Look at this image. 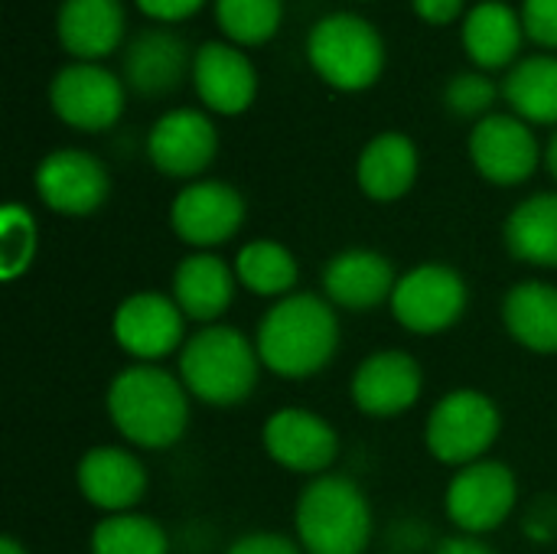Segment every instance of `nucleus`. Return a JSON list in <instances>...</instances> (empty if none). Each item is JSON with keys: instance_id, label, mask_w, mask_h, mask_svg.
I'll return each instance as SVG.
<instances>
[{"instance_id": "obj_4", "label": "nucleus", "mask_w": 557, "mask_h": 554, "mask_svg": "<svg viewBox=\"0 0 557 554\" xmlns=\"http://www.w3.org/2000/svg\"><path fill=\"white\" fill-rule=\"evenodd\" d=\"M375 516L362 487L343 473L307 480L294 506V539L304 554H366Z\"/></svg>"}, {"instance_id": "obj_20", "label": "nucleus", "mask_w": 557, "mask_h": 554, "mask_svg": "<svg viewBox=\"0 0 557 554\" xmlns=\"http://www.w3.org/2000/svg\"><path fill=\"white\" fill-rule=\"evenodd\" d=\"M189 46L173 29H144L124 49V82L140 98H163L186 78Z\"/></svg>"}, {"instance_id": "obj_33", "label": "nucleus", "mask_w": 557, "mask_h": 554, "mask_svg": "<svg viewBox=\"0 0 557 554\" xmlns=\"http://www.w3.org/2000/svg\"><path fill=\"white\" fill-rule=\"evenodd\" d=\"M522 26L532 42L557 49V0H525Z\"/></svg>"}, {"instance_id": "obj_27", "label": "nucleus", "mask_w": 557, "mask_h": 554, "mask_svg": "<svg viewBox=\"0 0 557 554\" xmlns=\"http://www.w3.org/2000/svg\"><path fill=\"white\" fill-rule=\"evenodd\" d=\"M232 268H235L238 287H245L255 297H268V300H281V297L294 294L300 284L297 255L274 238H255V242L242 245Z\"/></svg>"}, {"instance_id": "obj_2", "label": "nucleus", "mask_w": 557, "mask_h": 554, "mask_svg": "<svg viewBox=\"0 0 557 554\" xmlns=\"http://www.w3.org/2000/svg\"><path fill=\"white\" fill-rule=\"evenodd\" d=\"M189 402L193 395L176 372L144 362L121 369L104 392V411L114 431L140 451L173 447L189 428Z\"/></svg>"}, {"instance_id": "obj_18", "label": "nucleus", "mask_w": 557, "mask_h": 554, "mask_svg": "<svg viewBox=\"0 0 557 554\" xmlns=\"http://www.w3.org/2000/svg\"><path fill=\"white\" fill-rule=\"evenodd\" d=\"M323 297L336 310H375L392 300L398 271L375 248H346L323 264Z\"/></svg>"}, {"instance_id": "obj_35", "label": "nucleus", "mask_w": 557, "mask_h": 554, "mask_svg": "<svg viewBox=\"0 0 557 554\" xmlns=\"http://www.w3.org/2000/svg\"><path fill=\"white\" fill-rule=\"evenodd\" d=\"M202 3H206V0H137V7H140L147 16H157V20H166V23L193 16Z\"/></svg>"}, {"instance_id": "obj_12", "label": "nucleus", "mask_w": 557, "mask_h": 554, "mask_svg": "<svg viewBox=\"0 0 557 554\" xmlns=\"http://www.w3.org/2000/svg\"><path fill=\"white\" fill-rule=\"evenodd\" d=\"M124 82L95 65V62H75L55 72L52 85H49V104L59 114V121H65L75 131H108L121 111H124Z\"/></svg>"}, {"instance_id": "obj_16", "label": "nucleus", "mask_w": 557, "mask_h": 554, "mask_svg": "<svg viewBox=\"0 0 557 554\" xmlns=\"http://www.w3.org/2000/svg\"><path fill=\"white\" fill-rule=\"evenodd\" d=\"M219 153V131L209 121V114L196 108H176L166 111L147 134V157L150 163L173 176V180H193Z\"/></svg>"}, {"instance_id": "obj_6", "label": "nucleus", "mask_w": 557, "mask_h": 554, "mask_svg": "<svg viewBox=\"0 0 557 554\" xmlns=\"http://www.w3.org/2000/svg\"><path fill=\"white\" fill-rule=\"evenodd\" d=\"M310 65L339 91H362L375 85L385 69V42L379 29L356 13L323 16L307 39Z\"/></svg>"}, {"instance_id": "obj_9", "label": "nucleus", "mask_w": 557, "mask_h": 554, "mask_svg": "<svg viewBox=\"0 0 557 554\" xmlns=\"http://www.w3.org/2000/svg\"><path fill=\"white\" fill-rule=\"evenodd\" d=\"M111 336L134 362L160 366L186 346V317L170 294L137 291L124 297L111 317Z\"/></svg>"}, {"instance_id": "obj_7", "label": "nucleus", "mask_w": 557, "mask_h": 554, "mask_svg": "<svg viewBox=\"0 0 557 554\" xmlns=\"http://www.w3.org/2000/svg\"><path fill=\"white\" fill-rule=\"evenodd\" d=\"M388 304L401 330L414 336H437L463 320L470 304V287L457 268L444 261H424L398 274Z\"/></svg>"}, {"instance_id": "obj_5", "label": "nucleus", "mask_w": 557, "mask_h": 554, "mask_svg": "<svg viewBox=\"0 0 557 554\" xmlns=\"http://www.w3.org/2000/svg\"><path fill=\"white\" fill-rule=\"evenodd\" d=\"M503 434L499 405L480 389L447 392L424 421V447L444 467H470L486 460Z\"/></svg>"}, {"instance_id": "obj_1", "label": "nucleus", "mask_w": 557, "mask_h": 554, "mask_svg": "<svg viewBox=\"0 0 557 554\" xmlns=\"http://www.w3.org/2000/svg\"><path fill=\"white\" fill-rule=\"evenodd\" d=\"M339 317L323 294L294 291L268 307L255 330L264 372L304 382L320 376L339 353Z\"/></svg>"}, {"instance_id": "obj_31", "label": "nucleus", "mask_w": 557, "mask_h": 554, "mask_svg": "<svg viewBox=\"0 0 557 554\" xmlns=\"http://www.w3.org/2000/svg\"><path fill=\"white\" fill-rule=\"evenodd\" d=\"M215 16L232 42L261 46L281 26V0H215Z\"/></svg>"}, {"instance_id": "obj_3", "label": "nucleus", "mask_w": 557, "mask_h": 554, "mask_svg": "<svg viewBox=\"0 0 557 554\" xmlns=\"http://www.w3.org/2000/svg\"><path fill=\"white\" fill-rule=\"evenodd\" d=\"M261 356L255 340L228 323L199 327L180 349L176 376L186 392L212 408H235L248 402L261 379Z\"/></svg>"}, {"instance_id": "obj_26", "label": "nucleus", "mask_w": 557, "mask_h": 554, "mask_svg": "<svg viewBox=\"0 0 557 554\" xmlns=\"http://www.w3.org/2000/svg\"><path fill=\"white\" fill-rule=\"evenodd\" d=\"M522 29L512 7L486 0L463 20V46L480 69H506L522 49Z\"/></svg>"}, {"instance_id": "obj_24", "label": "nucleus", "mask_w": 557, "mask_h": 554, "mask_svg": "<svg viewBox=\"0 0 557 554\" xmlns=\"http://www.w3.org/2000/svg\"><path fill=\"white\" fill-rule=\"evenodd\" d=\"M55 29L65 52L91 62L124 39V7L121 0H62Z\"/></svg>"}, {"instance_id": "obj_25", "label": "nucleus", "mask_w": 557, "mask_h": 554, "mask_svg": "<svg viewBox=\"0 0 557 554\" xmlns=\"http://www.w3.org/2000/svg\"><path fill=\"white\" fill-rule=\"evenodd\" d=\"M503 242L516 261L557 271V193L522 199L503 225Z\"/></svg>"}, {"instance_id": "obj_37", "label": "nucleus", "mask_w": 557, "mask_h": 554, "mask_svg": "<svg viewBox=\"0 0 557 554\" xmlns=\"http://www.w3.org/2000/svg\"><path fill=\"white\" fill-rule=\"evenodd\" d=\"M434 554H496L483 539H473V535H454V539H444Z\"/></svg>"}, {"instance_id": "obj_17", "label": "nucleus", "mask_w": 557, "mask_h": 554, "mask_svg": "<svg viewBox=\"0 0 557 554\" xmlns=\"http://www.w3.org/2000/svg\"><path fill=\"white\" fill-rule=\"evenodd\" d=\"M75 487L104 516L134 513L147 496V467L127 447L101 444L82 454L75 467Z\"/></svg>"}, {"instance_id": "obj_19", "label": "nucleus", "mask_w": 557, "mask_h": 554, "mask_svg": "<svg viewBox=\"0 0 557 554\" xmlns=\"http://www.w3.org/2000/svg\"><path fill=\"white\" fill-rule=\"evenodd\" d=\"M235 287H238L235 268L222 255L193 251L173 268L170 297L176 300L186 320L199 327H212L228 313L235 300Z\"/></svg>"}, {"instance_id": "obj_30", "label": "nucleus", "mask_w": 557, "mask_h": 554, "mask_svg": "<svg viewBox=\"0 0 557 554\" xmlns=\"http://www.w3.org/2000/svg\"><path fill=\"white\" fill-rule=\"evenodd\" d=\"M36 248H39V229H36L33 212L20 202L3 206L0 209V278L3 281L23 278L36 261Z\"/></svg>"}, {"instance_id": "obj_28", "label": "nucleus", "mask_w": 557, "mask_h": 554, "mask_svg": "<svg viewBox=\"0 0 557 554\" xmlns=\"http://www.w3.org/2000/svg\"><path fill=\"white\" fill-rule=\"evenodd\" d=\"M503 98L525 124H557V59L529 56L509 69Z\"/></svg>"}, {"instance_id": "obj_21", "label": "nucleus", "mask_w": 557, "mask_h": 554, "mask_svg": "<svg viewBox=\"0 0 557 554\" xmlns=\"http://www.w3.org/2000/svg\"><path fill=\"white\" fill-rule=\"evenodd\" d=\"M193 82L202 104L215 114H242L258 95L251 62L228 42H202L193 56Z\"/></svg>"}, {"instance_id": "obj_32", "label": "nucleus", "mask_w": 557, "mask_h": 554, "mask_svg": "<svg viewBox=\"0 0 557 554\" xmlns=\"http://www.w3.org/2000/svg\"><path fill=\"white\" fill-rule=\"evenodd\" d=\"M496 98H499V88L483 72H460L444 88V104L457 118H480L483 121V118H490V108L496 104Z\"/></svg>"}, {"instance_id": "obj_38", "label": "nucleus", "mask_w": 557, "mask_h": 554, "mask_svg": "<svg viewBox=\"0 0 557 554\" xmlns=\"http://www.w3.org/2000/svg\"><path fill=\"white\" fill-rule=\"evenodd\" d=\"M545 163H548V173L555 176L557 183V134L552 137V144H548V153H545Z\"/></svg>"}, {"instance_id": "obj_13", "label": "nucleus", "mask_w": 557, "mask_h": 554, "mask_svg": "<svg viewBox=\"0 0 557 554\" xmlns=\"http://www.w3.org/2000/svg\"><path fill=\"white\" fill-rule=\"evenodd\" d=\"M36 193L46 209L69 219H85L108 202L111 176L95 153L65 147L52 150L36 167Z\"/></svg>"}, {"instance_id": "obj_23", "label": "nucleus", "mask_w": 557, "mask_h": 554, "mask_svg": "<svg viewBox=\"0 0 557 554\" xmlns=\"http://www.w3.org/2000/svg\"><path fill=\"white\" fill-rule=\"evenodd\" d=\"M418 180V147L408 134L385 131L372 137L356 160V183L375 202H395Z\"/></svg>"}, {"instance_id": "obj_22", "label": "nucleus", "mask_w": 557, "mask_h": 554, "mask_svg": "<svg viewBox=\"0 0 557 554\" xmlns=\"http://www.w3.org/2000/svg\"><path fill=\"white\" fill-rule=\"evenodd\" d=\"M506 333L535 356H557V284L529 278L503 297Z\"/></svg>"}, {"instance_id": "obj_34", "label": "nucleus", "mask_w": 557, "mask_h": 554, "mask_svg": "<svg viewBox=\"0 0 557 554\" xmlns=\"http://www.w3.org/2000/svg\"><path fill=\"white\" fill-rule=\"evenodd\" d=\"M225 554H304L297 539H287L281 532H248L235 539Z\"/></svg>"}, {"instance_id": "obj_39", "label": "nucleus", "mask_w": 557, "mask_h": 554, "mask_svg": "<svg viewBox=\"0 0 557 554\" xmlns=\"http://www.w3.org/2000/svg\"><path fill=\"white\" fill-rule=\"evenodd\" d=\"M0 554H29V552H26L16 539H10V535H7V539H0Z\"/></svg>"}, {"instance_id": "obj_29", "label": "nucleus", "mask_w": 557, "mask_h": 554, "mask_svg": "<svg viewBox=\"0 0 557 554\" xmlns=\"http://www.w3.org/2000/svg\"><path fill=\"white\" fill-rule=\"evenodd\" d=\"M91 554H170L166 529L144 513L104 516L88 539Z\"/></svg>"}, {"instance_id": "obj_40", "label": "nucleus", "mask_w": 557, "mask_h": 554, "mask_svg": "<svg viewBox=\"0 0 557 554\" xmlns=\"http://www.w3.org/2000/svg\"><path fill=\"white\" fill-rule=\"evenodd\" d=\"M388 554H401V552H388Z\"/></svg>"}, {"instance_id": "obj_14", "label": "nucleus", "mask_w": 557, "mask_h": 554, "mask_svg": "<svg viewBox=\"0 0 557 554\" xmlns=\"http://www.w3.org/2000/svg\"><path fill=\"white\" fill-rule=\"evenodd\" d=\"M424 369L405 349H379L366 356L349 382L352 405L369 418H398L418 405Z\"/></svg>"}, {"instance_id": "obj_36", "label": "nucleus", "mask_w": 557, "mask_h": 554, "mask_svg": "<svg viewBox=\"0 0 557 554\" xmlns=\"http://www.w3.org/2000/svg\"><path fill=\"white\" fill-rule=\"evenodd\" d=\"M418 16L428 23H454L463 13V0H411Z\"/></svg>"}, {"instance_id": "obj_11", "label": "nucleus", "mask_w": 557, "mask_h": 554, "mask_svg": "<svg viewBox=\"0 0 557 554\" xmlns=\"http://www.w3.org/2000/svg\"><path fill=\"white\" fill-rule=\"evenodd\" d=\"M261 447L281 470L313 480L330 473V467L336 464L339 434L323 415L287 405L268 415L261 428Z\"/></svg>"}, {"instance_id": "obj_8", "label": "nucleus", "mask_w": 557, "mask_h": 554, "mask_svg": "<svg viewBox=\"0 0 557 554\" xmlns=\"http://www.w3.org/2000/svg\"><path fill=\"white\" fill-rule=\"evenodd\" d=\"M519 506V480L503 460H476L460 467L444 490V513L460 535L483 539L509 522Z\"/></svg>"}, {"instance_id": "obj_15", "label": "nucleus", "mask_w": 557, "mask_h": 554, "mask_svg": "<svg viewBox=\"0 0 557 554\" xmlns=\"http://www.w3.org/2000/svg\"><path fill=\"white\" fill-rule=\"evenodd\" d=\"M470 160L476 173L496 186H519L532 180L542 147L532 127L516 114H490L470 134Z\"/></svg>"}, {"instance_id": "obj_10", "label": "nucleus", "mask_w": 557, "mask_h": 554, "mask_svg": "<svg viewBox=\"0 0 557 554\" xmlns=\"http://www.w3.org/2000/svg\"><path fill=\"white\" fill-rule=\"evenodd\" d=\"M245 212V199L232 183L196 180L173 196L170 229L193 251H212L242 232Z\"/></svg>"}]
</instances>
